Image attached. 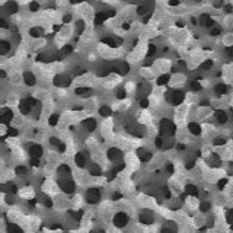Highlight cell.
<instances>
[{
	"mask_svg": "<svg viewBox=\"0 0 233 233\" xmlns=\"http://www.w3.org/2000/svg\"><path fill=\"white\" fill-rule=\"evenodd\" d=\"M101 200V192L98 188H89L87 192H86V201L87 203H91V204H96L98 201Z\"/></svg>",
	"mask_w": 233,
	"mask_h": 233,
	"instance_id": "6da1fadb",
	"label": "cell"
},
{
	"mask_svg": "<svg viewBox=\"0 0 233 233\" xmlns=\"http://www.w3.org/2000/svg\"><path fill=\"white\" fill-rule=\"evenodd\" d=\"M22 80H24V83L26 86H29V87H32V86L37 85V76H35L31 70H25L24 73H22Z\"/></svg>",
	"mask_w": 233,
	"mask_h": 233,
	"instance_id": "7a4b0ae2",
	"label": "cell"
},
{
	"mask_svg": "<svg viewBox=\"0 0 233 233\" xmlns=\"http://www.w3.org/2000/svg\"><path fill=\"white\" fill-rule=\"evenodd\" d=\"M80 125L87 131H93L96 128V119L93 117H86L80 121Z\"/></svg>",
	"mask_w": 233,
	"mask_h": 233,
	"instance_id": "3957f363",
	"label": "cell"
},
{
	"mask_svg": "<svg viewBox=\"0 0 233 233\" xmlns=\"http://www.w3.org/2000/svg\"><path fill=\"white\" fill-rule=\"evenodd\" d=\"M128 222V216L125 213H117L114 217V224L117 227H124Z\"/></svg>",
	"mask_w": 233,
	"mask_h": 233,
	"instance_id": "277c9868",
	"label": "cell"
},
{
	"mask_svg": "<svg viewBox=\"0 0 233 233\" xmlns=\"http://www.w3.org/2000/svg\"><path fill=\"white\" fill-rule=\"evenodd\" d=\"M18 106H19V112L24 115V117L29 115V114H31V111H32V106L29 105V102L26 99L19 101V102H18Z\"/></svg>",
	"mask_w": 233,
	"mask_h": 233,
	"instance_id": "5b68a950",
	"label": "cell"
},
{
	"mask_svg": "<svg viewBox=\"0 0 233 233\" xmlns=\"http://www.w3.org/2000/svg\"><path fill=\"white\" fill-rule=\"evenodd\" d=\"M13 111H12V108H7V106H3L2 108V123L3 124H7L9 121H12L13 119Z\"/></svg>",
	"mask_w": 233,
	"mask_h": 233,
	"instance_id": "8992f818",
	"label": "cell"
},
{
	"mask_svg": "<svg viewBox=\"0 0 233 233\" xmlns=\"http://www.w3.org/2000/svg\"><path fill=\"white\" fill-rule=\"evenodd\" d=\"M28 150H29V155H31L32 157H41V156H43V147H41L39 144L31 143V144H29V147H28Z\"/></svg>",
	"mask_w": 233,
	"mask_h": 233,
	"instance_id": "52a82bcc",
	"label": "cell"
},
{
	"mask_svg": "<svg viewBox=\"0 0 233 233\" xmlns=\"http://www.w3.org/2000/svg\"><path fill=\"white\" fill-rule=\"evenodd\" d=\"M74 93H76V96L89 98V96L93 93V91H92L91 87H87V86H79V87H76V89H74Z\"/></svg>",
	"mask_w": 233,
	"mask_h": 233,
	"instance_id": "ba28073f",
	"label": "cell"
},
{
	"mask_svg": "<svg viewBox=\"0 0 233 233\" xmlns=\"http://www.w3.org/2000/svg\"><path fill=\"white\" fill-rule=\"evenodd\" d=\"M214 118H216V121L219 124H226L229 121V115L226 111L223 110H217L216 112H214Z\"/></svg>",
	"mask_w": 233,
	"mask_h": 233,
	"instance_id": "9c48e42d",
	"label": "cell"
},
{
	"mask_svg": "<svg viewBox=\"0 0 233 233\" xmlns=\"http://www.w3.org/2000/svg\"><path fill=\"white\" fill-rule=\"evenodd\" d=\"M200 25L201 26H207V28H211V26H214V20H213V18L210 16L208 13H203L200 16Z\"/></svg>",
	"mask_w": 233,
	"mask_h": 233,
	"instance_id": "30bf717a",
	"label": "cell"
},
{
	"mask_svg": "<svg viewBox=\"0 0 233 233\" xmlns=\"http://www.w3.org/2000/svg\"><path fill=\"white\" fill-rule=\"evenodd\" d=\"M227 92H229V86L224 85V83H217V85L214 86V93L217 96H223Z\"/></svg>",
	"mask_w": 233,
	"mask_h": 233,
	"instance_id": "8fae6325",
	"label": "cell"
},
{
	"mask_svg": "<svg viewBox=\"0 0 233 233\" xmlns=\"http://www.w3.org/2000/svg\"><path fill=\"white\" fill-rule=\"evenodd\" d=\"M169 82H171V74L163 73V74H160V76L156 79V85L159 86V87H162V86H166Z\"/></svg>",
	"mask_w": 233,
	"mask_h": 233,
	"instance_id": "7c38bea8",
	"label": "cell"
},
{
	"mask_svg": "<svg viewBox=\"0 0 233 233\" xmlns=\"http://www.w3.org/2000/svg\"><path fill=\"white\" fill-rule=\"evenodd\" d=\"M188 131L191 134H194V136H200L203 128H201V125L198 123H190L188 124Z\"/></svg>",
	"mask_w": 233,
	"mask_h": 233,
	"instance_id": "4fadbf2b",
	"label": "cell"
},
{
	"mask_svg": "<svg viewBox=\"0 0 233 233\" xmlns=\"http://www.w3.org/2000/svg\"><path fill=\"white\" fill-rule=\"evenodd\" d=\"M99 115L101 117H104V118H110L111 115H112V108H111L110 105H101L99 106Z\"/></svg>",
	"mask_w": 233,
	"mask_h": 233,
	"instance_id": "5bb4252c",
	"label": "cell"
},
{
	"mask_svg": "<svg viewBox=\"0 0 233 233\" xmlns=\"http://www.w3.org/2000/svg\"><path fill=\"white\" fill-rule=\"evenodd\" d=\"M29 35H31L32 38L38 39L44 35V31H43V28H39V26H32V28L29 29Z\"/></svg>",
	"mask_w": 233,
	"mask_h": 233,
	"instance_id": "9a60e30c",
	"label": "cell"
},
{
	"mask_svg": "<svg viewBox=\"0 0 233 233\" xmlns=\"http://www.w3.org/2000/svg\"><path fill=\"white\" fill-rule=\"evenodd\" d=\"M5 9L9 15H15L16 12H18V9H19V6H18L16 2H9V3H6L5 5Z\"/></svg>",
	"mask_w": 233,
	"mask_h": 233,
	"instance_id": "2e32d148",
	"label": "cell"
},
{
	"mask_svg": "<svg viewBox=\"0 0 233 233\" xmlns=\"http://www.w3.org/2000/svg\"><path fill=\"white\" fill-rule=\"evenodd\" d=\"M74 163H76L79 168H85L86 166V157L83 153H77L74 156Z\"/></svg>",
	"mask_w": 233,
	"mask_h": 233,
	"instance_id": "e0dca14e",
	"label": "cell"
},
{
	"mask_svg": "<svg viewBox=\"0 0 233 233\" xmlns=\"http://www.w3.org/2000/svg\"><path fill=\"white\" fill-rule=\"evenodd\" d=\"M60 123V115L58 114H51L48 117V125L50 127H57Z\"/></svg>",
	"mask_w": 233,
	"mask_h": 233,
	"instance_id": "ac0fdd59",
	"label": "cell"
},
{
	"mask_svg": "<svg viewBox=\"0 0 233 233\" xmlns=\"http://www.w3.org/2000/svg\"><path fill=\"white\" fill-rule=\"evenodd\" d=\"M156 51H157V47H156V44H153V43H150L147 45V52H146V57H153L155 54H156Z\"/></svg>",
	"mask_w": 233,
	"mask_h": 233,
	"instance_id": "d6986e66",
	"label": "cell"
},
{
	"mask_svg": "<svg viewBox=\"0 0 233 233\" xmlns=\"http://www.w3.org/2000/svg\"><path fill=\"white\" fill-rule=\"evenodd\" d=\"M0 45H2V48H0V54H2V56H5L6 52L10 50V43H9V41H6V39H3Z\"/></svg>",
	"mask_w": 233,
	"mask_h": 233,
	"instance_id": "ffe728a7",
	"label": "cell"
},
{
	"mask_svg": "<svg viewBox=\"0 0 233 233\" xmlns=\"http://www.w3.org/2000/svg\"><path fill=\"white\" fill-rule=\"evenodd\" d=\"M39 9H41V5H39L38 0H31V3H29V10L35 13V12H38Z\"/></svg>",
	"mask_w": 233,
	"mask_h": 233,
	"instance_id": "44dd1931",
	"label": "cell"
},
{
	"mask_svg": "<svg viewBox=\"0 0 233 233\" xmlns=\"http://www.w3.org/2000/svg\"><path fill=\"white\" fill-rule=\"evenodd\" d=\"M211 67H213V61H211V60H205L200 66V70H210Z\"/></svg>",
	"mask_w": 233,
	"mask_h": 233,
	"instance_id": "7402d4cb",
	"label": "cell"
},
{
	"mask_svg": "<svg viewBox=\"0 0 233 233\" xmlns=\"http://www.w3.org/2000/svg\"><path fill=\"white\" fill-rule=\"evenodd\" d=\"M220 34H222V28H220V26H213V28L210 29V35H211V37H217Z\"/></svg>",
	"mask_w": 233,
	"mask_h": 233,
	"instance_id": "603a6c76",
	"label": "cell"
},
{
	"mask_svg": "<svg viewBox=\"0 0 233 233\" xmlns=\"http://www.w3.org/2000/svg\"><path fill=\"white\" fill-rule=\"evenodd\" d=\"M168 5H169V6H179V5H181V0H169V2H168Z\"/></svg>",
	"mask_w": 233,
	"mask_h": 233,
	"instance_id": "cb8c5ba5",
	"label": "cell"
},
{
	"mask_svg": "<svg viewBox=\"0 0 233 233\" xmlns=\"http://www.w3.org/2000/svg\"><path fill=\"white\" fill-rule=\"evenodd\" d=\"M175 26H176V28H184L185 25H184V22H182V20H178V22L175 24Z\"/></svg>",
	"mask_w": 233,
	"mask_h": 233,
	"instance_id": "d4e9b609",
	"label": "cell"
},
{
	"mask_svg": "<svg viewBox=\"0 0 233 233\" xmlns=\"http://www.w3.org/2000/svg\"><path fill=\"white\" fill-rule=\"evenodd\" d=\"M224 10H226V13H230V12H232V10H233V7H232V6H230V5H227V6H226V7H224Z\"/></svg>",
	"mask_w": 233,
	"mask_h": 233,
	"instance_id": "484cf974",
	"label": "cell"
}]
</instances>
